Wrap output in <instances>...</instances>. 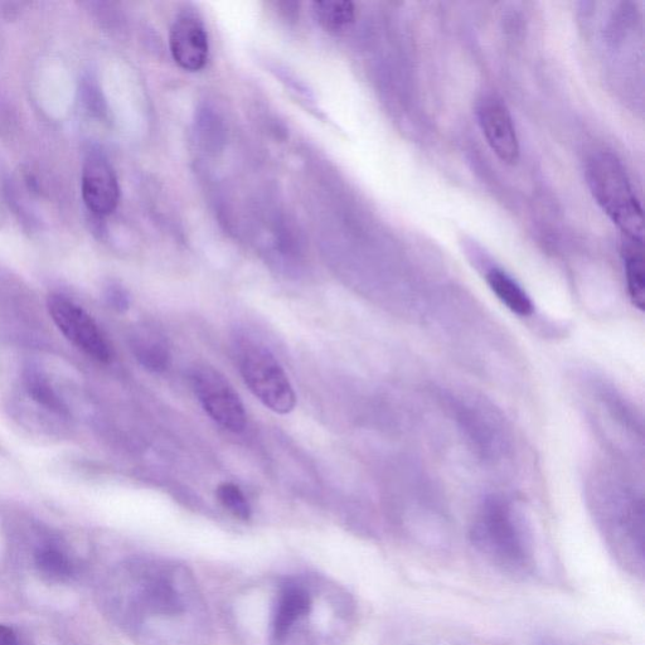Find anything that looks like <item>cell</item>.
Masks as SVG:
<instances>
[{"label":"cell","mask_w":645,"mask_h":645,"mask_svg":"<svg viewBox=\"0 0 645 645\" xmlns=\"http://www.w3.org/2000/svg\"><path fill=\"white\" fill-rule=\"evenodd\" d=\"M473 545L494 565L509 572L532 566L530 538L520 513L501 498L487 499L474 518Z\"/></svg>","instance_id":"cell-1"},{"label":"cell","mask_w":645,"mask_h":645,"mask_svg":"<svg viewBox=\"0 0 645 645\" xmlns=\"http://www.w3.org/2000/svg\"><path fill=\"white\" fill-rule=\"evenodd\" d=\"M586 179L591 195L624 237L644 241L642 207L622 162L613 153H596L586 166Z\"/></svg>","instance_id":"cell-2"},{"label":"cell","mask_w":645,"mask_h":645,"mask_svg":"<svg viewBox=\"0 0 645 645\" xmlns=\"http://www.w3.org/2000/svg\"><path fill=\"white\" fill-rule=\"evenodd\" d=\"M237 363L247 387L269 410L286 415L295 409L297 395L292 383L268 347L249 338L240 339Z\"/></svg>","instance_id":"cell-3"},{"label":"cell","mask_w":645,"mask_h":645,"mask_svg":"<svg viewBox=\"0 0 645 645\" xmlns=\"http://www.w3.org/2000/svg\"><path fill=\"white\" fill-rule=\"evenodd\" d=\"M48 313L58 331L86 356L100 363L113 358L108 338L89 313L65 295L52 294L47 299Z\"/></svg>","instance_id":"cell-4"},{"label":"cell","mask_w":645,"mask_h":645,"mask_svg":"<svg viewBox=\"0 0 645 645\" xmlns=\"http://www.w3.org/2000/svg\"><path fill=\"white\" fill-rule=\"evenodd\" d=\"M191 383L203 410L215 423L232 433L244 430V404L220 371L206 365L197 366L191 372Z\"/></svg>","instance_id":"cell-5"},{"label":"cell","mask_w":645,"mask_h":645,"mask_svg":"<svg viewBox=\"0 0 645 645\" xmlns=\"http://www.w3.org/2000/svg\"><path fill=\"white\" fill-rule=\"evenodd\" d=\"M480 129L489 147L504 164H516L520 159V140L506 103L498 96H484L477 109Z\"/></svg>","instance_id":"cell-6"},{"label":"cell","mask_w":645,"mask_h":645,"mask_svg":"<svg viewBox=\"0 0 645 645\" xmlns=\"http://www.w3.org/2000/svg\"><path fill=\"white\" fill-rule=\"evenodd\" d=\"M82 198L89 211L99 217L109 216L120 200L118 178L108 159L100 153H91L82 172Z\"/></svg>","instance_id":"cell-7"},{"label":"cell","mask_w":645,"mask_h":645,"mask_svg":"<svg viewBox=\"0 0 645 645\" xmlns=\"http://www.w3.org/2000/svg\"><path fill=\"white\" fill-rule=\"evenodd\" d=\"M174 61L189 72L201 71L208 61L210 45L205 24L192 12L179 14L169 36Z\"/></svg>","instance_id":"cell-8"},{"label":"cell","mask_w":645,"mask_h":645,"mask_svg":"<svg viewBox=\"0 0 645 645\" xmlns=\"http://www.w3.org/2000/svg\"><path fill=\"white\" fill-rule=\"evenodd\" d=\"M130 349L135 360L149 372L163 373L171 366L172 356L168 343L157 329L150 327L135 329L130 337Z\"/></svg>","instance_id":"cell-9"},{"label":"cell","mask_w":645,"mask_h":645,"mask_svg":"<svg viewBox=\"0 0 645 645\" xmlns=\"http://www.w3.org/2000/svg\"><path fill=\"white\" fill-rule=\"evenodd\" d=\"M312 596L300 586H286L280 594L278 606H276L273 622L274 637L276 640H283L295 623L300 619L308 617L312 611Z\"/></svg>","instance_id":"cell-10"},{"label":"cell","mask_w":645,"mask_h":645,"mask_svg":"<svg viewBox=\"0 0 645 645\" xmlns=\"http://www.w3.org/2000/svg\"><path fill=\"white\" fill-rule=\"evenodd\" d=\"M486 280L499 302L511 310L513 314L527 318L535 313V305H533L530 295L506 271L492 268L487 271Z\"/></svg>","instance_id":"cell-11"},{"label":"cell","mask_w":645,"mask_h":645,"mask_svg":"<svg viewBox=\"0 0 645 645\" xmlns=\"http://www.w3.org/2000/svg\"><path fill=\"white\" fill-rule=\"evenodd\" d=\"M622 256L630 300H632L634 307L643 310L645 302L643 241L624 237Z\"/></svg>","instance_id":"cell-12"},{"label":"cell","mask_w":645,"mask_h":645,"mask_svg":"<svg viewBox=\"0 0 645 645\" xmlns=\"http://www.w3.org/2000/svg\"><path fill=\"white\" fill-rule=\"evenodd\" d=\"M24 387L29 397L36 402L38 406L52 412L58 416H67L70 414L69 407L65 404L53 389L50 380L40 370L35 367H27L23 372Z\"/></svg>","instance_id":"cell-13"},{"label":"cell","mask_w":645,"mask_h":645,"mask_svg":"<svg viewBox=\"0 0 645 645\" xmlns=\"http://www.w3.org/2000/svg\"><path fill=\"white\" fill-rule=\"evenodd\" d=\"M143 603L150 613L157 615H176L183 610L181 596L173 588L171 581L164 577H155L150 580L143 591Z\"/></svg>","instance_id":"cell-14"},{"label":"cell","mask_w":645,"mask_h":645,"mask_svg":"<svg viewBox=\"0 0 645 645\" xmlns=\"http://www.w3.org/2000/svg\"><path fill=\"white\" fill-rule=\"evenodd\" d=\"M35 566L42 579L50 584L67 583L75 572L70 557L52 546L42 547L36 552Z\"/></svg>","instance_id":"cell-15"},{"label":"cell","mask_w":645,"mask_h":645,"mask_svg":"<svg viewBox=\"0 0 645 645\" xmlns=\"http://www.w3.org/2000/svg\"><path fill=\"white\" fill-rule=\"evenodd\" d=\"M314 14L320 26L329 32H341L351 26L356 19V8L351 2H315Z\"/></svg>","instance_id":"cell-16"},{"label":"cell","mask_w":645,"mask_h":645,"mask_svg":"<svg viewBox=\"0 0 645 645\" xmlns=\"http://www.w3.org/2000/svg\"><path fill=\"white\" fill-rule=\"evenodd\" d=\"M196 130L201 143L207 149H220L225 142V129L215 110L203 106L197 111Z\"/></svg>","instance_id":"cell-17"},{"label":"cell","mask_w":645,"mask_h":645,"mask_svg":"<svg viewBox=\"0 0 645 645\" xmlns=\"http://www.w3.org/2000/svg\"><path fill=\"white\" fill-rule=\"evenodd\" d=\"M217 498L227 511L242 521L251 517V507L241 489L234 483H222L217 488Z\"/></svg>","instance_id":"cell-18"},{"label":"cell","mask_w":645,"mask_h":645,"mask_svg":"<svg viewBox=\"0 0 645 645\" xmlns=\"http://www.w3.org/2000/svg\"><path fill=\"white\" fill-rule=\"evenodd\" d=\"M82 98H84V103L90 113L98 116V118H105L106 113H108L106 111L105 100L95 82L91 80L84 81V84H82Z\"/></svg>","instance_id":"cell-19"},{"label":"cell","mask_w":645,"mask_h":645,"mask_svg":"<svg viewBox=\"0 0 645 645\" xmlns=\"http://www.w3.org/2000/svg\"><path fill=\"white\" fill-rule=\"evenodd\" d=\"M106 302L116 312H126L130 307V297L128 292L119 284H110L105 290Z\"/></svg>","instance_id":"cell-20"},{"label":"cell","mask_w":645,"mask_h":645,"mask_svg":"<svg viewBox=\"0 0 645 645\" xmlns=\"http://www.w3.org/2000/svg\"><path fill=\"white\" fill-rule=\"evenodd\" d=\"M0 645H19L16 632L4 624H0Z\"/></svg>","instance_id":"cell-21"}]
</instances>
